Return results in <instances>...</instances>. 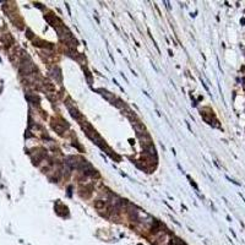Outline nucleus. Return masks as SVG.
<instances>
[{"mask_svg":"<svg viewBox=\"0 0 245 245\" xmlns=\"http://www.w3.org/2000/svg\"><path fill=\"white\" fill-rule=\"evenodd\" d=\"M34 70L33 63L30 60V58L26 57L22 61H21V66H20V72L22 75H30L32 71Z\"/></svg>","mask_w":245,"mask_h":245,"instance_id":"1","label":"nucleus"},{"mask_svg":"<svg viewBox=\"0 0 245 245\" xmlns=\"http://www.w3.org/2000/svg\"><path fill=\"white\" fill-rule=\"evenodd\" d=\"M51 126H53V129L54 130L59 134V135H63V133L65 131V126H61L59 123H55V121H53V124H51Z\"/></svg>","mask_w":245,"mask_h":245,"instance_id":"2","label":"nucleus"},{"mask_svg":"<svg viewBox=\"0 0 245 245\" xmlns=\"http://www.w3.org/2000/svg\"><path fill=\"white\" fill-rule=\"evenodd\" d=\"M1 41L5 43V45H10L12 42H14V39H12V38H11V36L7 33V34H5V36H3L1 37Z\"/></svg>","mask_w":245,"mask_h":245,"instance_id":"3","label":"nucleus"},{"mask_svg":"<svg viewBox=\"0 0 245 245\" xmlns=\"http://www.w3.org/2000/svg\"><path fill=\"white\" fill-rule=\"evenodd\" d=\"M95 207L98 209V210H102V209L106 207V203H104V201H96L95 202Z\"/></svg>","mask_w":245,"mask_h":245,"instance_id":"4","label":"nucleus"},{"mask_svg":"<svg viewBox=\"0 0 245 245\" xmlns=\"http://www.w3.org/2000/svg\"><path fill=\"white\" fill-rule=\"evenodd\" d=\"M243 81H244V88H245V79H244V80H243Z\"/></svg>","mask_w":245,"mask_h":245,"instance_id":"5","label":"nucleus"}]
</instances>
